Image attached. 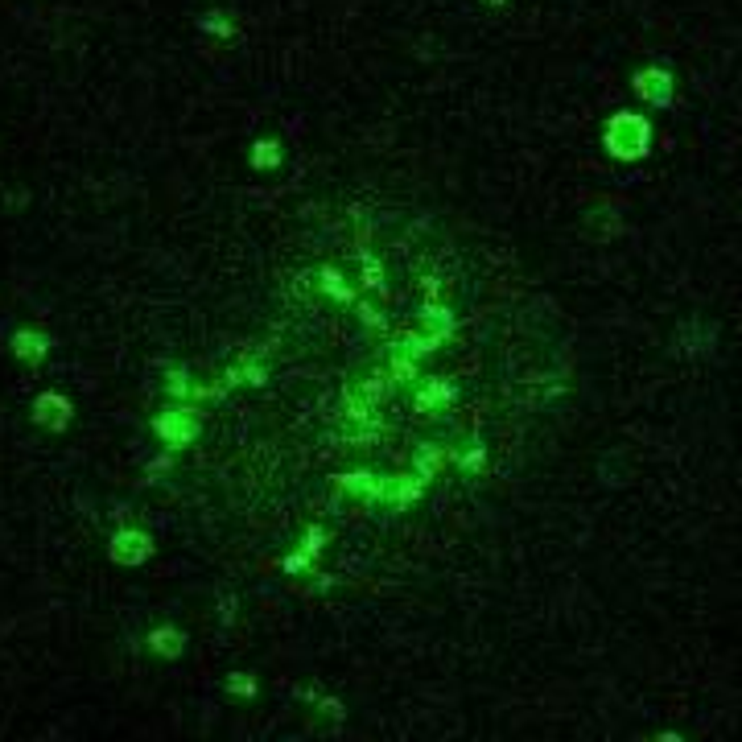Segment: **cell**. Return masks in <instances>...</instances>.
Here are the masks:
<instances>
[{
  "label": "cell",
  "instance_id": "15",
  "mask_svg": "<svg viewBox=\"0 0 742 742\" xmlns=\"http://www.w3.org/2000/svg\"><path fill=\"white\" fill-rule=\"evenodd\" d=\"M248 165L256 174H273V170H281L285 165V145L277 141V137H260L252 149H248Z\"/></svg>",
  "mask_w": 742,
  "mask_h": 742
},
{
  "label": "cell",
  "instance_id": "24",
  "mask_svg": "<svg viewBox=\"0 0 742 742\" xmlns=\"http://www.w3.org/2000/svg\"><path fill=\"white\" fill-rule=\"evenodd\" d=\"M479 5H487V9H503V5H508V0H479Z\"/></svg>",
  "mask_w": 742,
  "mask_h": 742
},
{
  "label": "cell",
  "instance_id": "22",
  "mask_svg": "<svg viewBox=\"0 0 742 742\" xmlns=\"http://www.w3.org/2000/svg\"><path fill=\"white\" fill-rule=\"evenodd\" d=\"M223 689H227L231 697H256V693H260V685L248 677V672H231V677L223 681Z\"/></svg>",
  "mask_w": 742,
  "mask_h": 742
},
{
  "label": "cell",
  "instance_id": "23",
  "mask_svg": "<svg viewBox=\"0 0 742 742\" xmlns=\"http://www.w3.org/2000/svg\"><path fill=\"white\" fill-rule=\"evenodd\" d=\"M355 314H359V322H363L367 330H380V326H384V314L371 306V301H355Z\"/></svg>",
  "mask_w": 742,
  "mask_h": 742
},
{
  "label": "cell",
  "instance_id": "10",
  "mask_svg": "<svg viewBox=\"0 0 742 742\" xmlns=\"http://www.w3.org/2000/svg\"><path fill=\"white\" fill-rule=\"evenodd\" d=\"M446 458H450L446 446H437V442H421V446H413V475L425 479V483L433 487V479L446 470Z\"/></svg>",
  "mask_w": 742,
  "mask_h": 742
},
{
  "label": "cell",
  "instance_id": "1",
  "mask_svg": "<svg viewBox=\"0 0 742 742\" xmlns=\"http://www.w3.org/2000/svg\"><path fill=\"white\" fill-rule=\"evenodd\" d=\"M652 141H656V128L648 116L639 112H615L611 120L602 124V149L611 153L615 161H644L652 153Z\"/></svg>",
  "mask_w": 742,
  "mask_h": 742
},
{
  "label": "cell",
  "instance_id": "4",
  "mask_svg": "<svg viewBox=\"0 0 742 742\" xmlns=\"http://www.w3.org/2000/svg\"><path fill=\"white\" fill-rule=\"evenodd\" d=\"M334 491L363 503V508H384V491L388 475H371V470H347V475H334Z\"/></svg>",
  "mask_w": 742,
  "mask_h": 742
},
{
  "label": "cell",
  "instance_id": "21",
  "mask_svg": "<svg viewBox=\"0 0 742 742\" xmlns=\"http://www.w3.org/2000/svg\"><path fill=\"white\" fill-rule=\"evenodd\" d=\"M165 396L170 400H194V384H190V376L186 371H170V376H165Z\"/></svg>",
  "mask_w": 742,
  "mask_h": 742
},
{
  "label": "cell",
  "instance_id": "9",
  "mask_svg": "<svg viewBox=\"0 0 742 742\" xmlns=\"http://www.w3.org/2000/svg\"><path fill=\"white\" fill-rule=\"evenodd\" d=\"M71 417H75V404L62 392H42L38 400H33V425H42L50 433H62L66 425H71Z\"/></svg>",
  "mask_w": 742,
  "mask_h": 742
},
{
  "label": "cell",
  "instance_id": "20",
  "mask_svg": "<svg viewBox=\"0 0 742 742\" xmlns=\"http://www.w3.org/2000/svg\"><path fill=\"white\" fill-rule=\"evenodd\" d=\"M198 29L202 33H215V38H235V21L227 13H202L198 17Z\"/></svg>",
  "mask_w": 742,
  "mask_h": 742
},
{
  "label": "cell",
  "instance_id": "14",
  "mask_svg": "<svg viewBox=\"0 0 742 742\" xmlns=\"http://www.w3.org/2000/svg\"><path fill=\"white\" fill-rule=\"evenodd\" d=\"M149 652L161 656V660H178L186 652V631L174 627V623H161L149 631Z\"/></svg>",
  "mask_w": 742,
  "mask_h": 742
},
{
  "label": "cell",
  "instance_id": "18",
  "mask_svg": "<svg viewBox=\"0 0 742 742\" xmlns=\"http://www.w3.org/2000/svg\"><path fill=\"white\" fill-rule=\"evenodd\" d=\"M359 268H363V289L367 293H384V264L371 256L367 248H359Z\"/></svg>",
  "mask_w": 742,
  "mask_h": 742
},
{
  "label": "cell",
  "instance_id": "17",
  "mask_svg": "<svg viewBox=\"0 0 742 742\" xmlns=\"http://www.w3.org/2000/svg\"><path fill=\"white\" fill-rule=\"evenodd\" d=\"M297 697H301V701H310L318 714H326V718H334V722H343V718H347V705H343L339 697L322 693V689H310V685H301V689H297Z\"/></svg>",
  "mask_w": 742,
  "mask_h": 742
},
{
  "label": "cell",
  "instance_id": "7",
  "mask_svg": "<svg viewBox=\"0 0 742 742\" xmlns=\"http://www.w3.org/2000/svg\"><path fill=\"white\" fill-rule=\"evenodd\" d=\"M326 541H330V532H326V524H310L306 532H301V545H297V549H293L289 557H281V569L289 573V578H297V573H306V569H314V561L322 557Z\"/></svg>",
  "mask_w": 742,
  "mask_h": 742
},
{
  "label": "cell",
  "instance_id": "13",
  "mask_svg": "<svg viewBox=\"0 0 742 742\" xmlns=\"http://www.w3.org/2000/svg\"><path fill=\"white\" fill-rule=\"evenodd\" d=\"M240 384H252V388H264L268 384V367L252 355H244V359H235L227 371H223V388H240Z\"/></svg>",
  "mask_w": 742,
  "mask_h": 742
},
{
  "label": "cell",
  "instance_id": "6",
  "mask_svg": "<svg viewBox=\"0 0 742 742\" xmlns=\"http://www.w3.org/2000/svg\"><path fill=\"white\" fill-rule=\"evenodd\" d=\"M108 557L116 565H145L153 557L149 532H141V528H116L112 541H108Z\"/></svg>",
  "mask_w": 742,
  "mask_h": 742
},
{
  "label": "cell",
  "instance_id": "16",
  "mask_svg": "<svg viewBox=\"0 0 742 742\" xmlns=\"http://www.w3.org/2000/svg\"><path fill=\"white\" fill-rule=\"evenodd\" d=\"M388 376H392V384L396 388H413L417 380H421V359H413L409 351H400V347H392L388 351Z\"/></svg>",
  "mask_w": 742,
  "mask_h": 742
},
{
  "label": "cell",
  "instance_id": "19",
  "mask_svg": "<svg viewBox=\"0 0 742 742\" xmlns=\"http://www.w3.org/2000/svg\"><path fill=\"white\" fill-rule=\"evenodd\" d=\"M454 458V466L462 470V475H483V470H487V446H466L462 454H450Z\"/></svg>",
  "mask_w": 742,
  "mask_h": 742
},
{
  "label": "cell",
  "instance_id": "8",
  "mask_svg": "<svg viewBox=\"0 0 742 742\" xmlns=\"http://www.w3.org/2000/svg\"><path fill=\"white\" fill-rule=\"evenodd\" d=\"M425 491H429V483H425V479H417L413 470H409V475H388L384 508H388V512H413L417 503L425 499Z\"/></svg>",
  "mask_w": 742,
  "mask_h": 742
},
{
  "label": "cell",
  "instance_id": "12",
  "mask_svg": "<svg viewBox=\"0 0 742 742\" xmlns=\"http://www.w3.org/2000/svg\"><path fill=\"white\" fill-rule=\"evenodd\" d=\"M314 285H318L322 297L334 301V306H355V301H359V293L343 281V273H339L334 264H322V268H318V281H314Z\"/></svg>",
  "mask_w": 742,
  "mask_h": 742
},
{
  "label": "cell",
  "instance_id": "5",
  "mask_svg": "<svg viewBox=\"0 0 742 742\" xmlns=\"http://www.w3.org/2000/svg\"><path fill=\"white\" fill-rule=\"evenodd\" d=\"M454 400H458V388H454V380H446V376H429V380H417V384H413V409H417L421 417L446 413Z\"/></svg>",
  "mask_w": 742,
  "mask_h": 742
},
{
  "label": "cell",
  "instance_id": "2",
  "mask_svg": "<svg viewBox=\"0 0 742 742\" xmlns=\"http://www.w3.org/2000/svg\"><path fill=\"white\" fill-rule=\"evenodd\" d=\"M153 433L161 437L170 450H186L202 437V413L194 409L190 400H174L170 409H161L153 417Z\"/></svg>",
  "mask_w": 742,
  "mask_h": 742
},
{
  "label": "cell",
  "instance_id": "3",
  "mask_svg": "<svg viewBox=\"0 0 742 742\" xmlns=\"http://www.w3.org/2000/svg\"><path fill=\"white\" fill-rule=\"evenodd\" d=\"M631 91L648 108H672L677 104V75L668 66H644V71L631 75Z\"/></svg>",
  "mask_w": 742,
  "mask_h": 742
},
{
  "label": "cell",
  "instance_id": "11",
  "mask_svg": "<svg viewBox=\"0 0 742 742\" xmlns=\"http://www.w3.org/2000/svg\"><path fill=\"white\" fill-rule=\"evenodd\" d=\"M13 355H17L21 363H29V367H38V363L50 355V339H46L42 330L21 326V330L13 334Z\"/></svg>",
  "mask_w": 742,
  "mask_h": 742
}]
</instances>
